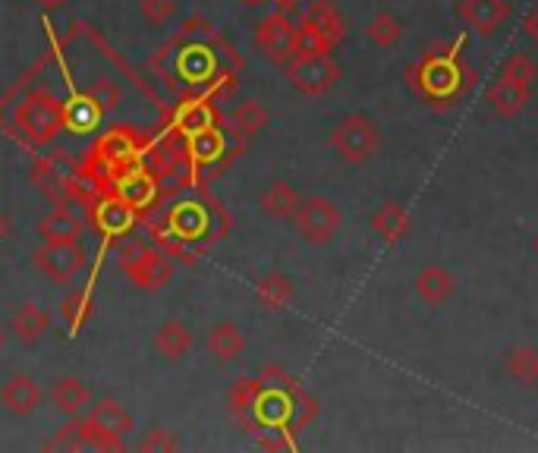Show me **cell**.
<instances>
[{
	"label": "cell",
	"instance_id": "cell-1",
	"mask_svg": "<svg viewBox=\"0 0 538 453\" xmlns=\"http://www.w3.org/2000/svg\"><path fill=\"white\" fill-rule=\"evenodd\" d=\"M328 145L334 155L343 161V164H350V167H365V164H372L378 158V151L384 145L381 139V129L372 117H365V114H347V117H340L334 126H331V133H328Z\"/></svg>",
	"mask_w": 538,
	"mask_h": 453
},
{
	"label": "cell",
	"instance_id": "cell-2",
	"mask_svg": "<svg viewBox=\"0 0 538 453\" xmlns=\"http://www.w3.org/2000/svg\"><path fill=\"white\" fill-rule=\"evenodd\" d=\"M16 126L23 129V136L29 142L48 145L63 129V104L51 92L35 89L16 104Z\"/></svg>",
	"mask_w": 538,
	"mask_h": 453
},
{
	"label": "cell",
	"instance_id": "cell-3",
	"mask_svg": "<svg viewBox=\"0 0 538 453\" xmlns=\"http://www.w3.org/2000/svg\"><path fill=\"white\" fill-rule=\"evenodd\" d=\"M343 227V211L328 196H312L303 199L293 214V230L303 243L309 246H331L334 236Z\"/></svg>",
	"mask_w": 538,
	"mask_h": 453
},
{
	"label": "cell",
	"instance_id": "cell-4",
	"mask_svg": "<svg viewBox=\"0 0 538 453\" xmlns=\"http://www.w3.org/2000/svg\"><path fill=\"white\" fill-rule=\"evenodd\" d=\"M284 73L296 92H303L309 98L328 95L334 85L343 79L340 63L331 54H293L284 63Z\"/></svg>",
	"mask_w": 538,
	"mask_h": 453
},
{
	"label": "cell",
	"instance_id": "cell-5",
	"mask_svg": "<svg viewBox=\"0 0 538 453\" xmlns=\"http://www.w3.org/2000/svg\"><path fill=\"white\" fill-rule=\"evenodd\" d=\"M117 262L120 271L133 280V287L145 293L164 290L170 284V277H174V268H170L167 258L158 249H148L145 243H126Z\"/></svg>",
	"mask_w": 538,
	"mask_h": 453
},
{
	"label": "cell",
	"instance_id": "cell-6",
	"mask_svg": "<svg viewBox=\"0 0 538 453\" xmlns=\"http://www.w3.org/2000/svg\"><path fill=\"white\" fill-rule=\"evenodd\" d=\"M89 255L79 246V240L70 243H45L35 255H32V265L38 268V274H45L51 284L57 287H67L76 280V274L85 268Z\"/></svg>",
	"mask_w": 538,
	"mask_h": 453
},
{
	"label": "cell",
	"instance_id": "cell-7",
	"mask_svg": "<svg viewBox=\"0 0 538 453\" xmlns=\"http://www.w3.org/2000/svg\"><path fill=\"white\" fill-rule=\"evenodd\" d=\"M255 48L262 51V57L274 63V67H284L296 54V26L284 13H268L262 23L255 26Z\"/></svg>",
	"mask_w": 538,
	"mask_h": 453
},
{
	"label": "cell",
	"instance_id": "cell-8",
	"mask_svg": "<svg viewBox=\"0 0 538 453\" xmlns=\"http://www.w3.org/2000/svg\"><path fill=\"white\" fill-rule=\"evenodd\" d=\"M413 290H416V296L422 299V306L441 309V306H447V302L457 296L460 280H457V274L450 271L447 265L432 262V265H422V268L416 271Z\"/></svg>",
	"mask_w": 538,
	"mask_h": 453
},
{
	"label": "cell",
	"instance_id": "cell-9",
	"mask_svg": "<svg viewBox=\"0 0 538 453\" xmlns=\"http://www.w3.org/2000/svg\"><path fill=\"white\" fill-rule=\"evenodd\" d=\"M529 95H532L529 82H520L507 73H498V79L488 85V107L501 120H513V117L523 114V107L529 104Z\"/></svg>",
	"mask_w": 538,
	"mask_h": 453
},
{
	"label": "cell",
	"instance_id": "cell-10",
	"mask_svg": "<svg viewBox=\"0 0 538 453\" xmlns=\"http://www.w3.org/2000/svg\"><path fill=\"white\" fill-rule=\"evenodd\" d=\"M460 19L463 26L476 35H494L501 32L510 19V4L507 0H463L460 4Z\"/></svg>",
	"mask_w": 538,
	"mask_h": 453
},
{
	"label": "cell",
	"instance_id": "cell-11",
	"mask_svg": "<svg viewBox=\"0 0 538 453\" xmlns=\"http://www.w3.org/2000/svg\"><path fill=\"white\" fill-rule=\"evenodd\" d=\"M45 400V391H41V384L32 378V375H13L7 378L4 391H0V403L7 406V413L13 416H32L35 409Z\"/></svg>",
	"mask_w": 538,
	"mask_h": 453
},
{
	"label": "cell",
	"instance_id": "cell-12",
	"mask_svg": "<svg viewBox=\"0 0 538 453\" xmlns=\"http://www.w3.org/2000/svg\"><path fill=\"white\" fill-rule=\"evenodd\" d=\"M48 325H51V318H48V312L41 309V306H35V302H23L13 315H10V331H13V337L23 343V347H38L41 340H45V334H48Z\"/></svg>",
	"mask_w": 538,
	"mask_h": 453
},
{
	"label": "cell",
	"instance_id": "cell-13",
	"mask_svg": "<svg viewBox=\"0 0 538 453\" xmlns=\"http://www.w3.org/2000/svg\"><path fill=\"white\" fill-rule=\"evenodd\" d=\"M51 403H54L57 413H63V416L73 419V416H82L85 409L92 406V391H89V384H85L82 378L63 375V378H57L54 387H51Z\"/></svg>",
	"mask_w": 538,
	"mask_h": 453
},
{
	"label": "cell",
	"instance_id": "cell-14",
	"mask_svg": "<svg viewBox=\"0 0 538 453\" xmlns=\"http://www.w3.org/2000/svg\"><path fill=\"white\" fill-rule=\"evenodd\" d=\"M372 230L384 246H400L410 236V211L400 202H384L372 214Z\"/></svg>",
	"mask_w": 538,
	"mask_h": 453
},
{
	"label": "cell",
	"instance_id": "cell-15",
	"mask_svg": "<svg viewBox=\"0 0 538 453\" xmlns=\"http://www.w3.org/2000/svg\"><path fill=\"white\" fill-rule=\"evenodd\" d=\"M299 192L287 180H271L262 192H258V208H262L268 218L274 221H293V214L299 208Z\"/></svg>",
	"mask_w": 538,
	"mask_h": 453
},
{
	"label": "cell",
	"instance_id": "cell-16",
	"mask_svg": "<svg viewBox=\"0 0 538 453\" xmlns=\"http://www.w3.org/2000/svg\"><path fill=\"white\" fill-rule=\"evenodd\" d=\"M303 23H309L321 38H325L328 48L340 45L343 35H347V19H343V13L331 4V0H318V4H312L303 16Z\"/></svg>",
	"mask_w": 538,
	"mask_h": 453
},
{
	"label": "cell",
	"instance_id": "cell-17",
	"mask_svg": "<svg viewBox=\"0 0 538 453\" xmlns=\"http://www.w3.org/2000/svg\"><path fill=\"white\" fill-rule=\"evenodd\" d=\"M403 35H406V23L391 10H378L369 23H365V38H369V45L378 48V51L397 48L403 41Z\"/></svg>",
	"mask_w": 538,
	"mask_h": 453
},
{
	"label": "cell",
	"instance_id": "cell-18",
	"mask_svg": "<svg viewBox=\"0 0 538 453\" xmlns=\"http://www.w3.org/2000/svg\"><path fill=\"white\" fill-rule=\"evenodd\" d=\"M85 230L82 218L76 211L70 208H54L48 218H41L38 224V233H41V240L45 243H70V240H79Z\"/></svg>",
	"mask_w": 538,
	"mask_h": 453
},
{
	"label": "cell",
	"instance_id": "cell-19",
	"mask_svg": "<svg viewBox=\"0 0 538 453\" xmlns=\"http://www.w3.org/2000/svg\"><path fill=\"white\" fill-rule=\"evenodd\" d=\"M155 350L164 362H183L192 350V331L183 321H164L155 334Z\"/></svg>",
	"mask_w": 538,
	"mask_h": 453
},
{
	"label": "cell",
	"instance_id": "cell-20",
	"mask_svg": "<svg viewBox=\"0 0 538 453\" xmlns=\"http://www.w3.org/2000/svg\"><path fill=\"white\" fill-rule=\"evenodd\" d=\"M208 353L218 359V362H233L240 359L243 350H246V337L243 331L233 325V321H218V325L211 328L208 340H205Z\"/></svg>",
	"mask_w": 538,
	"mask_h": 453
},
{
	"label": "cell",
	"instance_id": "cell-21",
	"mask_svg": "<svg viewBox=\"0 0 538 453\" xmlns=\"http://www.w3.org/2000/svg\"><path fill=\"white\" fill-rule=\"evenodd\" d=\"M258 394H262V384L252 381V378H236L233 387L227 391V409H230V413L240 419L246 428H252V422H255Z\"/></svg>",
	"mask_w": 538,
	"mask_h": 453
},
{
	"label": "cell",
	"instance_id": "cell-22",
	"mask_svg": "<svg viewBox=\"0 0 538 453\" xmlns=\"http://www.w3.org/2000/svg\"><path fill=\"white\" fill-rule=\"evenodd\" d=\"M95 224H98V230L107 233V236L129 233V230H133V205H126L120 196H117V199H104V202L95 208Z\"/></svg>",
	"mask_w": 538,
	"mask_h": 453
},
{
	"label": "cell",
	"instance_id": "cell-23",
	"mask_svg": "<svg viewBox=\"0 0 538 453\" xmlns=\"http://www.w3.org/2000/svg\"><path fill=\"white\" fill-rule=\"evenodd\" d=\"M504 372L513 384L538 387V350L535 347H516L504 356Z\"/></svg>",
	"mask_w": 538,
	"mask_h": 453
},
{
	"label": "cell",
	"instance_id": "cell-24",
	"mask_svg": "<svg viewBox=\"0 0 538 453\" xmlns=\"http://www.w3.org/2000/svg\"><path fill=\"white\" fill-rule=\"evenodd\" d=\"M255 299H258V306L268 309V312H277V309H284L287 302L293 299V280L287 274H268L262 277L255 284Z\"/></svg>",
	"mask_w": 538,
	"mask_h": 453
},
{
	"label": "cell",
	"instance_id": "cell-25",
	"mask_svg": "<svg viewBox=\"0 0 538 453\" xmlns=\"http://www.w3.org/2000/svg\"><path fill=\"white\" fill-rule=\"evenodd\" d=\"M89 416H92L101 428H107L111 435H117V438H123V441H126L129 431H133V416H129L114 397H101L95 406H89Z\"/></svg>",
	"mask_w": 538,
	"mask_h": 453
},
{
	"label": "cell",
	"instance_id": "cell-26",
	"mask_svg": "<svg viewBox=\"0 0 538 453\" xmlns=\"http://www.w3.org/2000/svg\"><path fill=\"white\" fill-rule=\"evenodd\" d=\"M205 224L208 218L196 202H183L170 211V230H174V236H180V240H196V236L205 233Z\"/></svg>",
	"mask_w": 538,
	"mask_h": 453
},
{
	"label": "cell",
	"instance_id": "cell-27",
	"mask_svg": "<svg viewBox=\"0 0 538 453\" xmlns=\"http://www.w3.org/2000/svg\"><path fill=\"white\" fill-rule=\"evenodd\" d=\"M224 133L221 129H214V126H208V129H199V133H192L189 136V158L196 161V164H211V161H218L221 155H224Z\"/></svg>",
	"mask_w": 538,
	"mask_h": 453
},
{
	"label": "cell",
	"instance_id": "cell-28",
	"mask_svg": "<svg viewBox=\"0 0 538 453\" xmlns=\"http://www.w3.org/2000/svg\"><path fill=\"white\" fill-rule=\"evenodd\" d=\"M98 155H101L104 161H111V164H126L129 158L136 155V139L129 136L123 126H117V129H111V133L101 139Z\"/></svg>",
	"mask_w": 538,
	"mask_h": 453
},
{
	"label": "cell",
	"instance_id": "cell-29",
	"mask_svg": "<svg viewBox=\"0 0 538 453\" xmlns=\"http://www.w3.org/2000/svg\"><path fill=\"white\" fill-rule=\"evenodd\" d=\"M265 123H268L265 107L258 104V101H246V104L236 107V114H233V133L249 139V136L258 133V129H265Z\"/></svg>",
	"mask_w": 538,
	"mask_h": 453
},
{
	"label": "cell",
	"instance_id": "cell-30",
	"mask_svg": "<svg viewBox=\"0 0 538 453\" xmlns=\"http://www.w3.org/2000/svg\"><path fill=\"white\" fill-rule=\"evenodd\" d=\"M79 431H82L85 447H92V450H123L126 447L123 438L111 435V431L101 428L92 416H85V413L79 416Z\"/></svg>",
	"mask_w": 538,
	"mask_h": 453
},
{
	"label": "cell",
	"instance_id": "cell-31",
	"mask_svg": "<svg viewBox=\"0 0 538 453\" xmlns=\"http://www.w3.org/2000/svg\"><path fill=\"white\" fill-rule=\"evenodd\" d=\"M89 315H92V293L89 290H76L63 299V321H67L70 334H76Z\"/></svg>",
	"mask_w": 538,
	"mask_h": 453
},
{
	"label": "cell",
	"instance_id": "cell-32",
	"mask_svg": "<svg viewBox=\"0 0 538 453\" xmlns=\"http://www.w3.org/2000/svg\"><path fill=\"white\" fill-rule=\"evenodd\" d=\"M120 199H123L126 205H133V208L152 205V199H155V180H148L145 174L126 177V180L120 183Z\"/></svg>",
	"mask_w": 538,
	"mask_h": 453
},
{
	"label": "cell",
	"instance_id": "cell-33",
	"mask_svg": "<svg viewBox=\"0 0 538 453\" xmlns=\"http://www.w3.org/2000/svg\"><path fill=\"white\" fill-rule=\"evenodd\" d=\"M98 117H101V111L89 98H79V101H73V107H63V126H70L73 133H89Z\"/></svg>",
	"mask_w": 538,
	"mask_h": 453
},
{
	"label": "cell",
	"instance_id": "cell-34",
	"mask_svg": "<svg viewBox=\"0 0 538 453\" xmlns=\"http://www.w3.org/2000/svg\"><path fill=\"white\" fill-rule=\"evenodd\" d=\"M177 123H180V129L186 136H192V133H199V129L214 126V114H211V107L205 101H189V104L180 107Z\"/></svg>",
	"mask_w": 538,
	"mask_h": 453
},
{
	"label": "cell",
	"instance_id": "cell-35",
	"mask_svg": "<svg viewBox=\"0 0 538 453\" xmlns=\"http://www.w3.org/2000/svg\"><path fill=\"white\" fill-rule=\"evenodd\" d=\"M120 85L114 82V79H98V82H92V89L85 92V98H89L101 114H107V111H114V107L120 104Z\"/></svg>",
	"mask_w": 538,
	"mask_h": 453
},
{
	"label": "cell",
	"instance_id": "cell-36",
	"mask_svg": "<svg viewBox=\"0 0 538 453\" xmlns=\"http://www.w3.org/2000/svg\"><path fill=\"white\" fill-rule=\"evenodd\" d=\"M454 82H457V73L450 70V67H444V63H441V67H438V63H432V67L422 73V85H425V89L432 92V95L450 92V89H454Z\"/></svg>",
	"mask_w": 538,
	"mask_h": 453
},
{
	"label": "cell",
	"instance_id": "cell-37",
	"mask_svg": "<svg viewBox=\"0 0 538 453\" xmlns=\"http://www.w3.org/2000/svg\"><path fill=\"white\" fill-rule=\"evenodd\" d=\"M139 10L152 26H167L177 16V0H139Z\"/></svg>",
	"mask_w": 538,
	"mask_h": 453
},
{
	"label": "cell",
	"instance_id": "cell-38",
	"mask_svg": "<svg viewBox=\"0 0 538 453\" xmlns=\"http://www.w3.org/2000/svg\"><path fill=\"white\" fill-rule=\"evenodd\" d=\"M45 450H85L82 431H79V416H73V422L63 425L57 435L45 444Z\"/></svg>",
	"mask_w": 538,
	"mask_h": 453
},
{
	"label": "cell",
	"instance_id": "cell-39",
	"mask_svg": "<svg viewBox=\"0 0 538 453\" xmlns=\"http://www.w3.org/2000/svg\"><path fill=\"white\" fill-rule=\"evenodd\" d=\"M180 447V441L174 438V435H170V431L167 428H161V425H155V428H148L145 431V435H142V441H139V450H164V453H170V450H177Z\"/></svg>",
	"mask_w": 538,
	"mask_h": 453
},
{
	"label": "cell",
	"instance_id": "cell-40",
	"mask_svg": "<svg viewBox=\"0 0 538 453\" xmlns=\"http://www.w3.org/2000/svg\"><path fill=\"white\" fill-rule=\"evenodd\" d=\"M501 73H507V76H513V79H520V82H529L532 85V79H535V60L529 57V54H510L507 60H504V67H501Z\"/></svg>",
	"mask_w": 538,
	"mask_h": 453
},
{
	"label": "cell",
	"instance_id": "cell-41",
	"mask_svg": "<svg viewBox=\"0 0 538 453\" xmlns=\"http://www.w3.org/2000/svg\"><path fill=\"white\" fill-rule=\"evenodd\" d=\"M258 447H262V450H290L293 441L284 438V428H277V435H268V431H265V435L258 438Z\"/></svg>",
	"mask_w": 538,
	"mask_h": 453
},
{
	"label": "cell",
	"instance_id": "cell-42",
	"mask_svg": "<svg viewBox=\"0 0 538 453\" xmlns=\"http://www.w3.org/2000/svg\"><path fill=\"white\" fill-rule=\"evenodd\" d=\"M523 29H526V35H529V41L538 48V7L526 16V23H523Z\"/></svg>",
	"mask_w": 538,
	"mask_h": 453
},
{
	"label": "cell",
	"instance_id": "cell-43",
	"mask_svg": "<svg viewBox=\"0 0 538 453\" xmlns=\"http://www.w3.org/2000/svg\"><path fill=\"white\" fill-rule=\"evenodd\" d=\"M35 4H38L41 10H60V7H67L70 0H35Z\"/></svg>",
	"mask_w": 538,
	"mask_h": 453
},
{
	"label": "cell",
	"instance_id": "cell-44",
	"mask_svg": "<svg viewBox=\"0 0 538 453\" xmlns=\"http://www.w3.org/2000/svg\"><path fill=\"white\" fill-rule=\"evenodd\" d=\"M4 347H7V331L0 328V353H4Z\"/></svg>",
	"mask_w": 538,
	"mask_h": 453
},
{
	"label": "cell",
	"instance_id": "cell-45",
	"mask_svg": "<svg viewBox=\"0 0 538 453\" xmlns=\"http://www.w3.org/2000/svg\"><path fill=\"white\" fill-rule=\"evenodd\" d=\"M240 4H246V7H262L265 0H240Z\"/></svg>",
	"mask_w": 538,
	"mask_h": 453
},
{
	"label": "cell",
	"instance_id": "cell-46",
	"mask_svg": "<svg viewBox=\"0 0 538 453\" xmlns=\"http://www.w3.org/2000/svg\"><path fill=\"white\" fill-rule=\"evenodd\" d=\"M532 246H535V255H538V233H535V240H532Z\"/></svg>",
	"mask_w": 538,
	"mask_h": 453
},
{
	"label": "cell",
	"instance_id": "cell-47",
	"mask_svg": "<svg viewBox=\"0 0 538 453\" xmlns=\"http://www.w3.org/2000/svg\"><path fill=\"white\" fill-rule=\"evenodd\" d=\"M535 136H538V126H535Z\"/></svg>",
	"mask_w": 538,
	"mask_h": 453
}]
</instances>
